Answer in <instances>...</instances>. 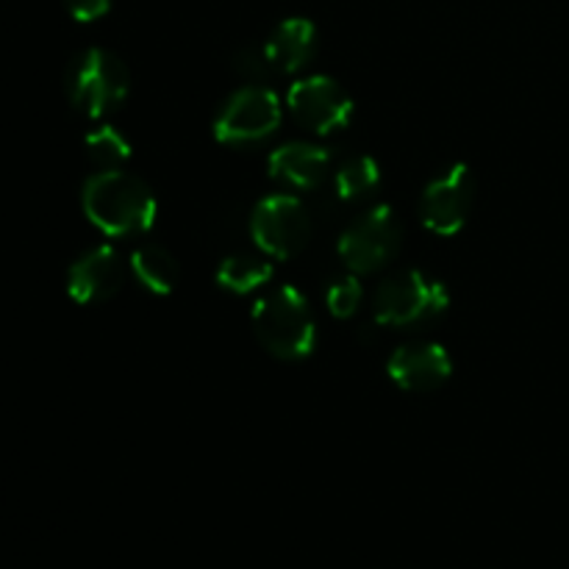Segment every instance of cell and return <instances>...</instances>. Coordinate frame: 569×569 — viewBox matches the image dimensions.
<instances>
[{
    "label": "cell",
    "mask_w": 569,
    "mask_h": 569,
    "mask_svg": "<svg viewBox=\"0 0 569 569\" xmlns=\"http://www.w3.org/2000/svg\"><path fill=\"white\" fill-rule=\"evenodd\" d=\"M281 126V100L267 87H244L226 103L214 122V139L222 144H250L270 137Z\"/></svg>",
    "instance_id": "52a82bcc"
},
{
    "label": "cell",
    "mask_w": 569,
    "mask_h": 569,
    "mask_svg": "<svg viewBox=\"0 0 569 569\" xmlns=\"http://www.w3.org/2000/svg\"><path fill=\"white\" fill-rule=\"evenodd\" d=\"M450 303L448 287L420 270H400L378 287L372 311L381 326L406 328L442 315Z\"/></svg>",
    "instance_id": "277c9868"
},
{
    "label": "cell",
    "mask_w": 569,
    "mask_h": 569,
    "mask_svg": "<svg viewBox=\"0 0 569 569\" xmlns=\"http://www.w3.org/2000/svg\"><path fill=\"white\" fill-rule=\"evenodd\" d=\"M253 331L276 359H306L315 350L317 328L309 303L295 287H278L253 306Z\"/></svg>",
    "instance_id": "7a4b0ae2"
},
{
    "label": "cell",
    "mask_w": 569,
    "mask_h": 569,
    "mask_svg": "<svg viewBox=\"0 0 569 569\" xmlns=\"http://www.w3.org/2000/svg\"><path fill=\"white\" fill-rule=\"evenodd\" d=\"M398 248L400 222L389 206L370 209L339 237V259L356 276L381 270L398 253Z\"/></svg>",
    "instance_id": "8992f818"
},
{
    "label": "cell",
    "mask_w": 569,
    "mask_h": 569,
    "mask_svg": "<svg viewBox=\"0 0 569 569\" xmlns=\"http://www.w3.org/2000/svg\"><path fill=\"white\" fill-rule=\"evenodd\" d=\"M287 106L295 120L315 133L342 131L353 117V98L328 76H309L292 83Z\"/></svg>",
    "instance_id": "9c48e42d"
},
{
    "label": "cell",
    "mask_w": 569,
    "mask_h": 569,
    "mask_svg": "<svg viewBox=\"0 0 569 569\" xmlns=\"http://www.w3.org/2000/svg\"><path fill=\"white\" fill-rule=\"evenodd\" d=\"M387 372L406 392H433L453 376V361L442 345L415 342L389 356Z\"/></svg>",
    "instance_id": "8fae6325"
},
{
    "label": "cell",
    "mask_w": 569,
    "mask_h": 569,
    "mask_svg": "<svg viewBox=\"0 0 569 569\" xmlns=\"http://www.w3.org/2000/svg\"><path fill=\"white\" fill-rule=\"evenodd\" d=\"M126 283V261L109 244L83 253L67 272V292L76 303L92 306L111 300Z\"/></svg>",
    "instance_id": "30bf717a"
},
{
    "label": "cell",
    "mask_w": 569,
    "mask_h": 569,
    "mask_svg": "<svg viewBox=\"0 0 569 569\" xmlns=\"http://www.w3.org/2000/svg\"><path fill=\"white\" fill-rule=\"evenodd\" d=\"M250 237L270 259H292L311 237L309 211L292 194L264 198L250 214Z\"/></svg>",
    "instance_id": "5b68a950"
},
{
    "label": "cell",
    "mask_w": 569,
    "mask_h": 569,
    "mask_svg": "<svg viewBox=\"0 0 569 569\" xmlns=\"http://www.w3.org/2000/svg\"><path fill=\"white\" fill-rule=\"evenodd\" d=\"M83 148H87V156L100 170H117V167L131 159V142L114 126H100L89 131L87 139H83Z\"/></svg>",
    "instance_id": "e0dca14e"
},
{
    "label": "cell",
    "mask_w": 569,
    "mask_h": 569,
    "mask_svg": "<svg viewBox=\"0 0 569 569\" xmlns=\"http://www.w3.org/2000/svg\"><path fill=\"white\" fill-rule=\"evenodd\" d=\"M267 167H270V176L276 181L289 183L295 189H315L326 181L328 167H331V153L320 148V144L289 142L272 150Z\"/></svg>",
    "instance_id": "7c38bea8"
},
{
    "label": "cell",
    "mask_w": 569,
    "mask_h": 569,
    "mask_svg": "<svg viewBox=\"0 0 569 569\" xmlns=\"http://www.w3.org/2000/svg\"><path fill=\"white\" fill-rule=\"evenodd\" d=\"M131 92V76L120 56L103 48H89L72 59L67 70V98L89 120L120 109Z\"/></svg>",
    "instance_id": "3957f363"
},
{
    "label": "cell",
    "mask_w": 569,
    "mask_h": 569,
    "mask_svg": "<svg viewBox=\"0 0 569 569\" xmlns=\"http://www.w3.org/2000/svg\"><path fill=\"white\" fill-rule=\"evenodd\" d=\"M361 298H365V292H361L359 278L345 276V278H339L331 289H328L326 303L337 320H348V317H353L356 311H359Z\"/></svg>",
    "instance_id": "ac0fdd59"
},
{
    "label": "cell",
    "mask_w": 569,
    "mask_h": 569,
    "mask_svg": "<svg viewBox=\"0 0 569 569\" xmlns=\"http://www.w3.org/2000/svg\"><path fill=\"white\" fill-rule=\"evenodd\" d=\"M270 256L256 253H233L222 259L220 270H217V283L220 289L231 295H250L261 289L264 283L272 281V264Z\"/></svg>",
    "instance_id": "9a60e30c"
},
{
    "label": "cell",
    "mask_w": 569,
    "mask_h": 569,
    "mask_svg": "<svg viewBox=\"0 0 569 569\" xmlns=\"http://www.w3.org/2000/svg\"><path fill=\"white\" fill-rule=\"evenodd\" d=\"M64 9L70 11L72 20L94 22L103 14H109L111 0H64Z\"/></svg>",
    "instance_id": "ffe728a7"
},
{
    "label": "cell",
    "mask_w": 569,
    "mask_h": 569,
    "mask_svg": "<svg viewBox=\"0 0 569 569\" xmlns=\"http://www.w3.org/2000/svg\"><path fill=\"white\" fill-rule=\"evenodd\" d=\"M237 72L242 78H250V81H264L272 72L270 61H267L264 48H248L237 56Z\"/></svg>",
    "instance_id": "d6986e66"
},
{
    "label": "cell",
    "mask_w": 569,
    "mask_h": 569,
    "mask_svg": "<svg viewBox=\"0 0 569 569\" xmlns=\"http://www.w3.org/2000/svg\"><path fill=\"white\" fill-rule=\"evenodd\" d=\"M131 272L148 292L170 295L178 283V261L161 244H142L131 253Z\"/></svg>",
    "instance_id": "5bb4252c"
},
{
    "label": "cell",
    "mask_w": 569,
    "mask_h": 569,
    "mask_svg": "<svg viewBox=\"0 0 569 569\" xmlns=\"http://www.w3.org/2000/svg\"><path fill=\"white\" fill-rule=\"evenodd\" d=\"M476 203V178L467 164H453L448 172L433 178L420 200V217L437 237H453L470 220Z\"/></svg>",
    "instance_id": "ba28073f"
},
{
    "label": "cell",
    "mask_w": 569,
    "mask_h": 569,
    "mask_svg": "<svg viewBox=\"0 0 569 569\" xmlns=\"http://www.w3.org/2000/svg\"><path fill=\"white\" fill-rule=\"evenodd\" d=\"M337 194L342 200H359L381 183V167L370 156H353L337 170Z\"/></svg>",
    "instance_id": "2e32d148"
},
{
    "label": "cell",
    "mask_w": 569,
    "mask_h": 569,
    "mask_svg": "<svg viewBox=\"0 0 569 569\" xmlns=\"http://www.w3.org/2000/svg\"><path fill=\"white\" fill-rule=\"evenodd\" d=\"M317 50V28L306 17L283 20L264 42V56L272 72H298L311 61Z\"/></svg>",
    "instance_id": "4fadbf2b"
},
{
    "label": "cell",
    "mask_w": 569,
    "mask_h": 569,
    "mask_svg": "<svg viewBox=\"0 0 569 569\" xmlns=\"http://www.w3.org/2000/svg\"><path fill=\"white\" fill-rule=\"evenodd\" d=\"M83 214L106 237H133L153 228L156 206L148 183L122 170H100L83 183Z\"/></svg>",
    "instance_id": "6da1fadb"
}]
</instances>
